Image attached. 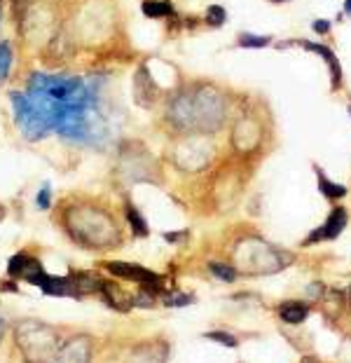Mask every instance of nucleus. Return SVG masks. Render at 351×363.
Here are the masks:
<instances>
[{
	"instance_id": "obj_8",
	"label": "nucleus",
	"mask_w": 351,
	"mask_h": 363,
	"mask_svg": "<svg viewBox=\"0 0 351 363\" xmlns=\"http://www.w3.org/2000/svg\"><path fill=\"white\" fill-rule=\"evenodd\" d=\"M213 160V145L206 134H183L171 138L169 162L178 172L197 174L204 172Z\"/></svg>"
},
{
	"instance_id": "obj_25",
	"label": "nucleus",
	"mask_w": 351,
	"mask_h": 363,
	"mask_svg": "<svg viewBox=\"0 0 351 363\" xmlns=\"http://www.w3.org/2000/svg\"><path fill=\"white\" fill-rule=\"evenodd\" d=\"M35 206H38V211H50V208L54 206V190H52L50 183H43L40 188H38Z\"/></svg>"
},
{
	"instance_id": "obj_7",
	"label": "nucleus",
	"mask_w": 351,
	"mask_h": 363,
	"mask_svg": "<svg viewBox=\"0 0 351 363\" xmlns=\"http://www.w3.org/2000/svg\"><path fill=\"white\" fill-rule=\"evenodd\" d=\"M14 337L23 354V363H50L61 345L57 330L35 319L19 321L14 328Z\"/></svg>"
},
{
	"instance_id": "obj_26",
	"label": "nucleus",
	"mask_w": 351,
	"mask_h": 363,
	"mask_svg": "<svg viewBox=\"0 0 351 363\" xmlns=\"http://www.w3.org/2000/svg\"><path fill=\"white\" fill-rule=\"evenodd\" d=\"M157 305V296H155L152 291L143 289V286H138L136 296H134V307H155Z\"/></svg>"
},
{
	"instance_id": "obj_27",
	"label": "nucleus",
	"mask_w": 351,
	"mask_h": 363,
	"mask_svg": "<svg viewBox=\"0 0 351 363\" xmlns=\"http://www.w3.org/2000/svg\"><path fill=\"white\" fill-rule=\"evenodd\" d=\"M194 303V296H187V293H167L164 296V305L167 307H187Z\"/></svg>"
},
{
	"instance_id": "obj_13",
	"label": "nucleus",
	"mask_w": 351,
	"mask_h": 363,
	"mask_svg": "<svg viewBox=\"0 0 351 363\" xmlns=\"http://www.w3.org/2000/svg\"><path fill=\"white\" fill-rule=\"evenodd\" d=\"M50 363H91V340L87 335L68 337L59 345Z\"/></svg>"
},
{
	"instance_id": "obj_12",
	"label": "nucleus",
	"mask_w": 351,
	"mask_h": 363,
	"mask_svg": "<svg viewBox=\"0 0 351 363\" xmlns=\"http://www.w3.org/2000/svg\"><path fill=\"white\" fill-rule=\"evenodd\" d=\"M232 148L237 152H251L257 148V143L262 141V129L257 125V120L251 115H241L232 127Z\"/></svg>"
},
{
	"instance_id": "obj_9",
	"label": "nucleus",
	"mask_w": 351,
	"mask_h": 363,
	"mask_svg": "<svg viewBox=\"0 0 351 363\" xmlns=\"http://www.w3.org/2000/svg\"><path fill=\"white\" fill-rule=\"evenodd\" d=\"M171 89H164L157 82V75L152 71V61L147 57H140L131 71V101L136 108L145 113L160 111Z\"/></svg>"
},
{
	"instance_id": "obj_14",
	"label": "nucleus",
	"mask_w": 351,
	"mask_h": 363,
	"mask_svg": "<svg viewBox=\"0 0 351 363\" xmlns=\"http://www.w3.org/2000/svg\"><path fill=\"white\" fill-rule=\"evenodd\" d=\"M21 71V61L17 45L12 38H0V89H7L10 84L17 80Z\"/></svg>"
},
{
	"instance_id": "obj_20",
	"label": "nucleus",
	"mask_w": 351,
	"mask_h": 363,
	"mask_svg": "<svg viewBox=\"0 0 351 363\" xmlns=\"http://www.w3.org/2000/svg\"><path fill=\"white\" fill-rule=\"evenodd\" d=\"M302 48L304 50H311V52H316V54H323V59H325V64L330 66V73H333V87H340V82H342V71H340V64L335 61V54L323 48V45H309V43H302Z\"/></svg>"
},
{
	"instance_id": "obj_30",
	"label": "nucleus",
	"mask_w": 351,
	"mask_h": 363,
	"mask_svg": "<svg viewBox=\"0 0 351 363\" xmlns=\"http://www.w3.org/2000/svg\"><path fill=\"white\" fill-rule=\"evenodd\" d=\"M164 242L167 244H183L187 239V230H178V233H164Z\"/></svg>"
},
{
	"instance_id": "obj_5",
	"label": "nucleus",
	"mask_w": 351,
	"mask_h": 363,
	"mask_svg": "<svg viewBox=\"0 0 351 363\" xmlns=\"http://www.w3.org/2000/svg\"><path fill=\"white\" fill-rule=\"evenodd\" d=\"M68 3L61 0H10L7 12L14 26V45H17L21 68L38 66V61L61 33L66 24Z\"/></svg>"
},
{
	"instance_id": "obj_34",
	"label": "nucleus",
	"mask_w": 351,
	"mask_h": 363,
	"mask_svg": "<svg viewBox=\"0 0 351 363\" xmlns=\"http://www.w3.org/2000/svg\"><path fill=\"white\" fill-rule=\"evenodd\" d=\"M5 216H7V206H5L3 202H0V223L5 220Z\"/></svg>"
},
{
	"instance_id": "obj_33",
	"label": "nucleus",
	"mask_w": 351,
	"mask_h": 363,
	"mask_svg": "<svg viewBox=\"0 0 351 363\" xmlns=\"http://www.w3.org/2000/svg\"><path fill=\"white\" fill-rule=\"evenodd\" d=\"M328 28H330V26H328L325 21H314V30H321V33H325Z\"/></svg>"
},
{
	"instance_id": "obj_11",
	"label": "nucleus",
	"mask_w": 351,
	"mask_h": 363,
	"mask_svg": "<svg viewBox=\"0 0 351 363\" xmlns=\"http://www.w3.org/2000/svg\"><path fill=\"white\" fill-rule=\"evenodd\" d=\"M7 277H10V279H17V281H26V284L40 289L43 281L47 279V272H45L40 258L30 256L28 251H19L7 260Z\"/></svg>"
},
{
	"instance_id": "obj_22",
	"label": "nucleus",
	"mask_w": 351,
	"mask_h": 363,
	"mask_svg": "<svg viewBox=\"0 0 351 363\" xmlns=\"http://www.w3.org/2000/svg\"><path fill=\"white\" fill-rule=\"evenodd\" d=\"M272 43L269 35H255V33H241L239 40H237V48H244V50H260V48H267Z\"/></svg>"
},
{
	"instance_id": "obj_24",
	"label": "nucleus",
	"mask_w": 351,
	"mask_h": 363,
	"mask_svg": "<svg viewBox=\"0 0 351 363\" xmlns=\"http://www.w3.org/2000/svg\"><path fill=\"white\" fill-rule=\"evenodd\" d=\"M225 21H228V10L221 5H208L206 12H204V24L211 26V28H218L223 26Z\"/></svg>"
},
{
	"instance_id": "obj_31",
	"label": "nucleus",
	"mask_w": 351,
	"mask_h": 363,
	"mask_svg": "<svg viewBox=\"0 0 351 363\" xmlns=\"http://www.w3.org/2000/svg\"><path fill=\"white\" fill-rule=\"evenodd\" d=\"M0 291L3 293H19V286L12 279H5V281H0Z\"/></svg>"
},
{
	"instance_id": "obj_38",
	"label": "nucleus",
	"mask_w": 351,
	"mask_h": 363,
	"mask_svg": "<svg viewBox=\"0 0 351 363\" xmlns=\"http://www.w3.org/2000/svg\"><path fill=\"white\" fill-rule=\"evenodd\" d=\"M61 3H70V0H61Z\"/></svg>"
},
{
	"instance_id": "obj_36",
	"label": "nucleus",
	"mask_w": 351,
	"mask_h": 363,
	"mask_svg": "<svg viewBox=\"0 0 351 363\" xmlns=\"http://www.w3.org/2000/svg\"><path fill=\"white\" fill-rule=\"evenodd\" d=\"M345 10H347V14H351V0H347V5H345Z\"/></svg>"
},
{
	"instance_id": "obj_29",
	"label": "nucleus",
	"mask_w": 351,
	"mask_h": 363,
	"mask_svg": "<svg viewBox=\"0 0 351 363\" xmlns=\"http://www.w3.org/2000/svg\"><path fill=\"white\" fill-rule=\"evenodd\" d=\"M129 363H164L162 354H152V350H136Z\"/></svg>"
},
{
	"instance_id": "obj_6",
	"label": "nucleus",
	"mask_w": 351,
	"mask_h": 363,
	"mask_svg": "<svg viewBox=\"0 0 351 363\" xmlns=\"http://www.w3.org/2000/svg\"><path fill=\"white\" fill-rule=\"evenodd\" d=\"M111 176L120 192H129V188L140 183L162 185L164 169L155 152L147 148L143 138L122 136L113 148V167Z\"/></svg>"
},
{
	"instance_id": "obj_10",
	"label": "nucleus",
	"mask_w": 351,
	"mask_h": 363,
	"mask_svg": "<svg viewBox=\"0 0 351 363\" xmlns=\"http://www.w3.org/2000/svg\"><path fill=\"white\" fill-rule=\"evenodd\" d=\"M101 267L106 269V272H111L117 279H129L138 286H143V289L152 291L155 296H167V289H164V281H167V277L164 274H157L152 272V269H147L143 265H136V262H124V260H104L101 262Z\"/></svg>"
},
{
	"instance_id": "obj_4",
	"label": "nucleus",
	"mask_w": 351,
	"mask_h": 363,
	"mask_svg": "<svg viewBox=\"0 0 351 363\" xmlns=\"http://www.w3.org/2000/svg\"><path fill=\"white\" fill-rule=\"evenodd\" d=\"M157 115L160 125L171 138L183 134L213 136L228 122L230 99L213 82H183L169 91Z\"/></svg>"
},
{
	"instance_id": "obj_16",
	"label": "nucleus",
	"mask_w": 351,
	"mask_h": 363,
	"mask_svg": "<svg viewBox=\"0 0 351 363\" xmlns=\"http://www.w3.org/2000/svg\"><path fill=\"white\" fill-rule=\"evenodd\" d=\"M345 225H347V211L342 206H338L330 216H328V220L321 228L314 230V233L304 239V244L311 246L316 242H323V239H338L342 235V230H345Z\"/></svg>"
},
{
	"instance_id": "obj_28",
	"label": "nucleus",
	"mask_w": 351,
	"mask_h": 363,
	"mask_svg": "<svg viewBox=\"0 0 351 363\" xmlns=\"http://www.w3.org/2000/svg\"><path fill=\"white\" fill-rule=\"evenodd\" d=\"M204 337L213 340V342H218V345H225V347H237L239 345V340L232 333H225V330H208Z\"/></svg>"
},
{
	"instance_id": "obj_21",
	"label": "nucleus",
	"mask_w": 351,
	"mask_h": 363,
	"mask_svg": "<svg viewBox=\"0 0 351 363\" xmlns=\"http://www.w3.org/2000/svg\"><path fill=\"white\" fill-rule=\"evenodd\" d=\"M316 174H318V190H321L328 199H338V197H345V195H347V188H345V185L328 181L321 172H316Z\"/></svg>"
},
{
	"instance_id": "obj_17",
	"label": "nucleus",
	"mask_w": 351,
	"mask_h": 363,
	"mask_svg": "<svg viewBox=\"0 0 351 363\" xmlns=\"http://www.w3.org/2000/svg\"><path fill=\"white\" fill-rule=\"evenodd\" d=\"M101 298L106 300L108 307H113L115 312H122L127 314L134 310V296L131 293H127L122 289L117 281H111V279H104V286H101Z\"/></svg>"
},
{
	"instance_id": "obj_1",
	"label": "nucleus",
	"mask_w": 351,
	"mask_h": 363,
	"mask_svg": "<svg viewBox=\"0 0 351 363\" xmlns=\"http://www.w3.org/2000/svg\"><path fill=\"white\" fill-rule=\"evenodd\" d=\"M7 87L12 127L30 148L57 141L64 152H113L124 134L117 66L21 68Z\"/></svg>"
},
{
	"instance_id": "obj_18",
	"label": "nucleus",
	"mask_w": 351,
	"mask_h": 363,
	"mask_svg": "<svg viewBox=\"0 0 351 363\" xmlns=\"http://www.w3.org/2000/svg\"><path fill=\"white\" fill-rule=\"evenodd\" d=\"M140 14L145 19L155 21H167L171 17H176V7L171 0H140Z\"/></svg>"
},
{
	"instance_id": "obj_32",
	"label": "nucleus",
	"mask_w": 351,
	"mask_h": 363,
	"mask_svg": "<svg viewBox=\"0 0 351 363\" xmlns=\"http://www.w3.org/2000/svg\"><path fill=\"white\" fill-rule=\"evenodd\" d=\"M5 12H7V3L0 0V30H3V24H5Z\"/></svg>"
},
{
	"instance_id": "obj_19",
	"label": "nucleus",
	"mask_w": 351,
	"mask_h": 363,
	"mask_svg": "<svg viewBox=\"0 0 351 363\" xmlns=\"http://www.w3.org/2000/svg\"><path fill=\"white\" fill-rule=\"evenodd\" d=\"M279 316H281V321L295 326V323H302L309 316V307L304 303H295L293 300V303H284L279 307Z\"/></svg>"
},
{
	"instance_id": "obj_2",
	"label": "nucleus",
	"mask_w": 351,
	"mask_h": 363,
	"mask_svg": "<svg viewBox=\"0 0 351 363\" xmlns=\"http://www.w3.org/2000/svg\"><path fill=\"white\" fill-rule=\"evenodd\" d=\"M66 26L80 57L77 66H117L134 59L120 0H70Z\"/></svg>"
},
{
	"instance_id": "obj_15",
	"label": "nucleus",
	"mask_w": 351,
	"mask_h": 363,
	"mask_svg": "<svg viewBox=\"0 0 351 363\" xmlns=\"http://www.w3.org/2000/svg\"><path fill=\"white\" fill-rule=\"evenodd\" d=\"M122 216H124V223H127L131 237H136V239L150 237V225H147L145 216L140 213V208L134 204L129 192H122Z\"/></svg>"
},
{
	"instance_id": "obj_37",
	"label": "nucleus",
	"mask_w": 351,
	"mask_h": 363,
	"mask_svg": "<svg viewBox=\"0 0 351 363\" xmlns=\"http://www.w3.org/2000/svg\"><path fill=\"white\" fill-rule=\"evenodd\" d=\"M272 3H286V0H272Z\"/></svg>"
},
{
	"instance_id": "obj_35",
	"label": "nucleus",
	"mask_w": 351,
	"mask_h": 363,
	"mask_svg": "<svg viewBox=\"0 0 351 363\" xmlns=\"http://www.w3.org/2000/svg\"><path fill=\"white\" fill-rule=\"evenodd\" d=\"M3 333H5V319L0 316V340H3Z\"/></svg>"
},
{
	"instance_id": "obj_3",
	"label": "nucleus",
	"mask_w": 351,
	"mask_h": 363,
	"mask_svg": "<svg viewBox=\"0 0 351 363\" xmlns=\"http://www.w3.org/2000/svg\"><path fill=\"white\" fill-rule=\"evenodd\" d=\"M54 225L73 246L91 253L122 249L127 242L120 213L113 202L89 192H66L54 208Z\"/></svg>"
},
{
	"instance_id": "obj_23",
	"label": "nucleus",
	"mask_w": 351,
	"mask_h": 363,
	"mask_svg": "<svg viewBox=\"0 0 351 363\" xmlns=\"http://www.w3.org/2000/svg\"><path fill=\"white\" fill-rule=\"evenodd\" d=\"M208 269L221 281H228V284H232L239 277V269L234 267V265H230V262H208Z\"/></svg>"
}]
</instances>
